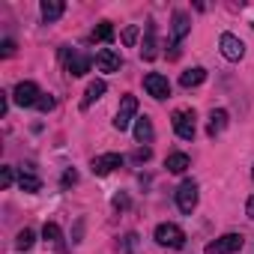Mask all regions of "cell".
I'll list each match as a JSON object with an SVG mask.
<instances>
[{"mask_svg": "<svg viewBox=\"0 0 254 254\" xmlns=\"http://www.w3.org/2000/svg\"><path fill=\"white\" fill-rule=\"evenodd\" d=\"M60 60H63V66H66V72L69 75H75V78H81V75H87L90 69H93V57L90 54H81L78 48H60Z\"/></svg>", "mask_w": 254, "mask_h": 254, "instance_id": "6da1fadb", "label": "cell"}, {"mask_svg": "<svg viewBox=\"0 0 254 254\" xmlns=\"http://www.w3.org/2000/svg\"><path fill=\"white\" fill-rule=\"evenodd\" d=\"M135 120H138V99H135V96H123L120 111H117V117H114V129H117V132H126Z\"/></svg>", "mask_w": 254, "mask_h": 254, "instance_id": "7a4b0ae2", "label": "cell"}, {"mask_svg": "<svg viewBox=\"0 0 254 254\" xmlns=\"http://www.w3.org/2000/svg\"><path fill=\"white\" fill-rule=\"evenodd\" d=\"M156 242H159L162 248H183V245H186V233H183V227L165 221V224L156 227Z\"/></svg>", "mask_w": 254, "mask_h": 254, "instance_id": "3957f363", "label": "cell"}, {"mask_svg": "<svg viewBox=\"0 0 254 254\" xmlns=\"http://www.w3.org/2000/svg\"><path fill=\"white\" fill-rule=\"evenodd\" d=\"M242 245H245L242 233H224V236H218L215 242H209V245L203 248V254H236Z\"/></svg>", "mask_w": 254, "mask_h": 254, "instance_id": "277c9868", "label": "cell"}, {"mask_svg": "<svg viewBox=\"0 0 254 254\" xmlns=\"http://www.w3.org/2000/svg\"><path fill=\"white\" fill-rule=\"evenodd\" d=\"M177 206H180V212H186V215L194 212V206H197V183H194V180L180 183V189H177Z\"/></svg>", "mask_w": 254, "mask_h": 254, "instance_id": "5b68a950", "label": "cell"}, {"mask_svg": "<svg viewBox=\"0 0 254 254\" xmlns=\"http://www.w3.org/2000/svg\"><path fill=\"white\" fill-rule=\"evenodd\" d=\"M39 99H42V93H39V87L33 81H21L12 90V102L21 105V108H33V105H39Z\"/></svg>", "mask_w": 254, "mask_h": 254, "instance_id": "8992f818", "label": "cell"}, {"mask_svg": "<svg viewBox=\"0 0 254 254\" xmlns=\"http://www.w3.org/2000/svg\"><path fill=\"white\" fill-rule=\"evenodd\" d=\"M174 132H177L183 141H191V138H194V132H197V126H194V111L183 108V111L174 114Z\"/></svg>", "mask_w": 254, "mask_h": 254, "instance_id": "52a82bcc", "label": "cell"}, {"mask_svg": "<svg viewBox=\"0 0 254 254\" xmlns=\"http://www.w3.org/2000/svg\"><path fill=\"white\" fill-rule=\"evenodd\" d=\"M144 87H147V93L153 96V99H168L171 96V81L165 78V75H159V72H150L147 78H144Z\"/></svg>", "mask_w": 254, "mask_h": 254, "instance_id": "ba28073f", "label": "cell"}, {"mask_svg": "<svg viewBox=\"0 0 254 254\" xmlns=\"http://www.w3.org/2000/svg\"><path fill=\"white\" fill-rule=\"evenodd\" d=\"M218 48H221V54H224L227 60H242V54H245L242 39H239V36H233V33H221Z\"/></svg>", "mask_w": 254, "mask_h": 254, "instance_id": "9c48e42d", "label": "cell"}, {"mask_svg": "<svg viewBox=\"0 0 254 254\" xmlns=\"http://www.w3.org/2000/svg\"><path fill=\"white\" fill-rule=\"evenodd\" d=\"M123 165V156L120 153H105V156H96L93 159V174L96 177H108L114 168H120Z\"/></svg>", "mask_w": 254, "mask_h": 254, "instance_id": "30bf717a", "label": "cell"}, {"mask_svg": "<svg viewBox=\"0 0 254 254\" xmlns=\"http://www.w3.org/2000/svg\"><path fill=\"white\" fill-rule=\"evenodd\" d=\"M96 66H99V72H117L123 66V60H120V54L114 48H102L96 54Z\"/></svg>", "mask_w": 254, "mask_h": 254, "instance_id": "8fae6325", "label": "cell"}, {"mask_svg": "<svg viewBox=\"0 0 254 254\" xmlns=\"http://www.w3.org/2000/svg\"><path fill=\"white\" fill-rule=\"evenodd\" d=\"M153 135H156V132H153V120H150V117H138V120H135V141H138V144H150Z\"/></svg>", "mask_w": 254, "mask_h": 254, "instance_id": "7c38bea8", "label": "cell"}, {"mask_svg": "<svg viewBox=\"0 0 254 254\" xmlns=\"http://www.w3.org/2000/svg\"><path fill=\"white\" fill-rule=\"evenodd\" d=\"M156 48H159V42H156V24L147 21V36H144V45H141V57H144V60H153V57L159 54Z\"/></svg>", "mask_w": 254, "mask_h": 254, "instance_id": "4fadbf2b", "label": "cell"}, {"mask_svg": "<svg viewBox=\"0 0 254 254\" xmlns=\"http://www.w3.org/2000/svg\"><path fill=\"white\" fill-rule=\"evenodd\" d=\"M39 12H42V18H45V21H57V18L66 12V3H63V0H42Z\"/></svg>", "mask_w": 254, "mask_h": 254, "instance_id": "5bb4252c", "label": "cell"}, {"mask_svg": "<svg viewBox=\"0 0 254 254\" xmlns=\"http://www.w3.org/2000/svg\"><path fill=\"white\" fill-rule=\"evenodd\" d=\"M189 30H191L189 15H186V12H174V45H180V42L189 36Z\"/></svg>", "mask_w": 254, "mask_h": 254, "instance_id": "9a60e30c", "label": "cell"}, {"mask_svg": "<svg viewBox=\"0 0 254 254\" xmlns=\"http://www.w3.org/2000/svg\"><path fill=\"white\" fill-rule=\"evenodd\" d=\"M105 90H108V87H105V81H90V84H87V90H84L81 108L87 111V108H90V105H93L96 99H102V96H105Z\"/></svg>", "mask_w": 254, "mask_h": 254, "instance_id": "2e32d148", "label": "cell"}, {"mask_svg": "<svg viewBox=\"0 0 254 254\" xmlns=\"http://www.w3.org/2000/svg\"><path fill=\"white\" fill-rule=\"evenodd\" d=\"M224 126H227V111H212L209 114V123H206V132H209V138H215V135H221L224 132Z\"/></svg>", "mask_w": 254, "mask_h": 254, "instance_id": "e0dca14e", "label": "cell"}, {"mask_svg": "<svg viewBox=\"0 0 254 254\" xmlns=\"http://www.w3.org/2000/svg\"><path fill=\"white\" fill-rule=\"evenodd\" d=\"M165 168H168L171 174H186V171L191 168V159H189L186 153H171L168 162H165Z\"/></svg>", "mask_w": 254, "mask_h": 254, "instance_id": "ac0fdd59", "label": "cell"}, {"mask_svg": "<svg viewBox=\"0 0 254 254\" xmlns=\"http://www.w3.org/2000/svg\"><path fill=\"white\" fill-rule=\"evenodd\" d=\"M203 78H206V69L194 66V69H186V72L180 75V84L189 90V87H197V84H203Z\"/></svg>", "mask_w": 254, "mask_h": 254, "instance_id": "d6986e66", "label": "cell"}, {"mask_svg": "<svg viewBox=\"0 0 254 254\" xmlns=\"http://www.w3.org/2000/svg\"><path fill=\"white\" fill-rule=\"evenodd\" d=\"M42 236H45V242H51L57 251H63V233H60V227H57L54 221H48V224L42 227Z\"/></svg>", "mask_w": 254, "mask_h": 254, "instance_id": "ffe728a7", "label": "cell"}, {"mask_svg": "<svg viewBox=\"0 0 254 254\" xmlns=\"http://www.w3.org/2000/svg\"><path fill=\"white\" fill-rule=\"evenodd\" d=\"M18 189L33 194V191H39V189H42V180H39V177H33V174H27V171H21V174H18Z\"/></svg>", "mask_w": 254, "mask_h": 254, "instance_id": "44dd1931", "label": "cell"}, {"mask_svg": "<svg viewBox=\"0 0 254 254\" xmlns=\"http://www.w3.org/2000/svg\"><path fill=\"white\" fill-rule=\"evenodd\" d=\"M33 242H36V236H33V230H30V227H24V230L15 236V248H18V251H27Z\"/></svg>", "mask_w": 254, "mask_h": 254, "instance_id": "7402d4cb", "label": "cell"}, {"mask_svg": "<svg viewBox=\"0 0 254 254\" xmlns=\"http://www.w3.org/2000/svg\"><path fill=\"white\" fill-rule=\"evenodd\" d=\"M93 36H96L99 42H114V27H111V21H102V24L93 30Z\"/></svg>", "mask_w": 254, "mask_h": 254, "instance_id": "603a6c76", "label": "cell"}, {"mask_svg": "<svg viewBox=\"0 0 254 254\" xmlns=\"http://www.w3.org/2000/svg\"><path fill=\"white\" fill-rule=\"evenodd\" d=\"M138 33H141V27H138V24H129V27L123 30V45H129V48H132V45L138 42Z\"/></svg>", "mask_w": 254, "mask_h": 254, "instance_id": "cb8c5ba5", "label": "cell"}, {"mask_svg": "<svg viewBox=\"0 0 254 254\" xmlns=\"http://www.w3.org/2000/svg\"><path fill=\"white\" fill-rule=\"evenodd\" d=\"M36 108H39V111H45V114H48V111H54V96L42 93V99H39V105H36Z\"/></svg>", "mask_w": 254, "mask_h": 254, "instance_id": "d4e9b609", "label": "cell"}, {"mask_svg": "<svg viewBox=\"0 0 254 254\" xmlns=\"http://www.w3.org/2000/svg\"><path fill=\"white\" fill-rule=\"evenodd\" d=\"M12 180H15L12 168H3V171H0V186H3V189H9V186H12Z\"/></svg>", "mask_w": 254, "mask_h": 254, "instance_id": "484cf974", "label": "cell"}, {"mask_svg": "<svg viewBox=\"0 0 254 254\" xmlns=\"http://www.w3.org/2000/svg\"><path fill=\"white\" fill-rule=\"evenodd\" d=\"M150 156H153V150H150V147H138V150L132 153V159H135V162H147Z\"/></svg>", "mask_w": 254, "mask_h": 254, "instance_id": "4316f807", "label": "cell"}, {"mask_svg": "<svg viewBox=\"0 0 254 254\" xmlns=\"http://www.w3.org/2000/svg\"><path fill=\"white\" fill-rule=\"evenodd\" d=\"M0 54H3V57H12V54H15V42H12V39H3V42H0Z\"/></svg>", "mask_w": 254, "mask_h": 254, "instance_id": "83f0119b", "label": "cell"}, {"mask_svg": "<svg viewBox=\"0 0 254 254\" xmlns=\"http://www.w3.org/2000/svg\"><path fill=\"white\" fill-rule=\"evenodd\" d=\"M135 245H138V236L129 233V236H126V242H123V251H135Z\"/></svg>", "mask_w": 254, "mask_h": 254, "instance_id": "f1b7e54d", "label": "cell"}, {"mask_svg": "<svg viewBox=\"0 0 254 254\" xmlns=\"http://www.w3.org/2000/svg\"><path fill=\"white\" fill-rule=\"evenodd\" d=\"M75 183H78V174H75V171H66V174H63V186L69 189V186H75Z\"/></svg>", "mask_w": 254, "mask_h": 254, "instance_id": "f546056e", "label": "cell"}, {"mask_svg": "<svg viewBox=\"0 0 254 254\" xmlns=\"http://www.w3.org/2000/svg\"><path fill=\"white\" fill-rule=\"evenodd\" d=\"M114 206L117 209H126V206H129V197H126V194H114Z\"/></svg>", "mask_w": 254, "mask_h": 254, "instance_id": "4dcf8cb0", "label": "cell"}, {"mask_svg": "<svg viewBox=\"0 0 254 254\" xmlns=\"http://www.w3.org/2000/svg\"><path fill=\"white\" fill-rule=\"evenodd\" d=\"M9 111V93H0V117Z\"/></svg>", "mask_w": 254, "mask_h": 254, "instance_id": "1f68e13d", "label": "cell"}, {"mask_svg": "<svg viewBox=\"0 0 254 254\" xmlns=\"http://www.w3.org/2000/svg\"><path fill=\"white\" fill-rule=\"evenodd\" d=\"M245 212H248V218H251V221H254V194H251V197H248V206H245Z\"/></svg>", "mask_w": 254, "mask_h": 254, "instance_id": "d6a6232c", "label": "cell"}, {"mask_svg": "<svg viewBox=\"0 0 254 254\" xmlns=\"http://www.w3.org/2000/svg\"><path fill=\"white\" fill-rule=\"evenodd\" d=\"M251 177H254V168H251Z\"/></svg>", "mask_w": 254, "mask_h": 254, "instance_id": "836d02e7", "label": "cell"}, {"mask_svg": "<svg viewBox=\"0 0 254 254\" xmlns=\"http://www.w3.org/2000/svg\"><path fill=\"white\" fill-rule=\"evenodd\" d=\"M251 27H254V24H251Z\"/></svg>", "mask_w": 254, "mask_h": 254, "instance_id": "e575fe53", "label": "cell"}]
</instances>
